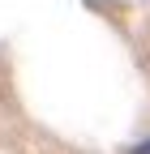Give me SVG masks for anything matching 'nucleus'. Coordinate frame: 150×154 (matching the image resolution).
<instances>
[{"label": "nucleus", "instance_id": "obj_1", "mask_svg": "<svg viewBox=\"0 0 150 154\" xmlns=\"http://www.w3.org/2000/svg\"><path fill=\"white\" fill-rule=\"evenodd\" d=\"M129 154H150V141H142V146H133Z\"/></svg>", "mask_w": 150, "mask_h": 154}]
</instances>
